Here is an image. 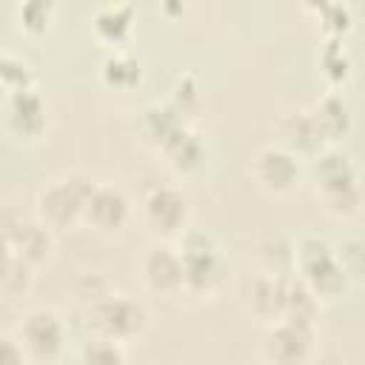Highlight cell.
<instances>
[{
    "label": "cell",
    "instance_id": "6da1fadb",
    "mask_svg": "<svg viewBox=\"0 0 365 365\" xmlns=\"http://www.w3.org/2000/svg\"><path fill=\"white\" fill-rule=\"evenodd\" d=\"M182 259V297L214 299L228 282V262L220 242L208 231L185 228L174 240Z\"/></svg>",
    "mask_w": 365,
    "mask_h": 365
},
{
    "label": "cell",
    "instance_id": "7a4b0ae2",
    "mask_svg": "<svg viewBox=\"0 0 365 365\" xmlns=\"http://www.w3.org/2000/svg\"><path fill=\"white\" fill-rule=\"evenodd\" d=\"M311 180L317 188V197L322 200L325 211L348 220L362 205V185H359V168L354 157L336 145H328L311 160Z\"/></svg>",
    "mask_w": 365,
    "mask_h": 365
},
{
    "label": "cell",
    "instance_id": "3957f363",
    "mask_svg": "<svg viewBox=\"0 0 365 365\" xmlns=\"http://www.w3.org/2000/svg\"><path fill=\"white\" fill-rule=\"evenodd\" d=\"M83 317L91 336H106L123 345H128L131 339H140L151 322L148 305L123 291H108L94 305L83 308Z\"/></svg>",
    "mask_w": 365,
    "mask_h": 365
},
{
    "label": "cell",
    "instance_id": "277c9868",
    "mask_svg": "<svg viewBox=\"0 0 365 365\" xmlns=\"http://www.w3.org/2000/svg\"><path fill=\"white\" fill-rule=\"evenodd\" d=\"M94 185V177L86 171H68L60 177H51L40 185L34 197V220H40L48 231H66L80 222L83 202Z\"/></svg>",
    "mask_w": 365,
    "mask_h": 365
},
{
    "label": "cell",
    "instance_id": "5b68a950",
    "mask_svg": "<svg viewBox=\"0 0 365 365\" xmlns=\"http://www.w3.org/2000/svg\"><path fill=\"white\" fill-rule=\"evenodd\" d=\"M294 274L311 288V294L322 299H339L351 288V279L345 268L336 259L334 245L325 237L308 234L297 240V257H294Z\"/></svg>",
    "mask_w": 365,
    "mask_h": 365
},
{
    "label": "cell",
    "instance_id": "8992f818",
    "mask_svg": "<svg viewBox=\"0 0 365 365\" xmlns=\"http://www.w3.org/2000/svg\"><path fill=\"white\" fill-rule=\"evenodd\" d=\"M26 359L29 362H37V365H54L63 359L66 348H68V325L63 319L60 311H54L51 305H34L29 308L17 325H14V334H11Z\"/></svg>",
    "mask_w": 365,
    "mask_h": 365
},
{
    "label": "cell",
    "instance_id": "52a82bcc",
    "mask_svg": "<svg viewBox=\"0 0 365 365\" xmlns=\"http://www.w3.org/2000/svg\"><path fill=\"white\" fill-rule=\"evenodd\" d=\"M140 220L143 225L163 242H174L191 220V208H188V197L182 194V188L171 185V182H154L143 191L140 197Z\"/></svg>",
    "mask_w": 365,
    "mask_h": 365
},
{
    "label": "cell",
    "instance_id": "ba28073f",
    "mask_svg": "<svg viewBox=\"0 0 365 365\" xmlns=\"http://www.w3.org/2000/svg\"><path fill=\"white\" fill-rule=\"evenodd\" d=\"M131 217H134V202L125 194V188L117 182H108V180H94L91 191L83 202L80 222L103 237H114L128 228Z\"/></svg>",
    "mask_w": 365,
    "mask_h": 365
},
{
    "label": "cell",
    "instance_id": "9c48e42d",
    "mask_svg": "<svg viewBox=\"0 0 365 365\" xmlns=\"http://www.w3.org/2000/svg\"><path fill=\"white\" fill-rule=\"evenodd\" d=\"M317 345V325L297 319H277L265 325L259 359L268 365H305Z\"/></svg>",
    "mask_w": 365,
    "mask_h": 365
},
{
    "label": "cell",
    "instance_id": "30bf717a",
    "mask_svg": "<svg viewBox=\"0 0 365 365\" xmlns=\"http://www.w3.org/2000/svg\"><path fill=\"white\" fill-rule=\"evenodd\" d=\"M48 100L43 97V91L37 86L3 94V106H0V123L3 131L14 140L23 143H34L46 134L48 128Z\"/></svg>",
    "mask_w": 365,
    "mask_h": 365
},
{
    "label": "cell",
    "instance_id": "8fae6325",
    "mask_svg": "<svg viewBox=\"0 0 365 365\" xmlns=\"http://www.w3.org/2000/svg\"><path fill=\"white\" fill-rule=\"evenodd\" d=\"M248 174H251L254 185L262 194L285 197L302 182V160L294 157L279 143H268L254 154V160L248 165Z\"/></svg>",
    "mask_w": 365,
    "mask_h": 365
},
{
    "label": "cell",
    "instance_id": "7c38bea8",
    "mask_svg": "<svg viewBox=\"0 0 365 365\" xmlns=\"http://www.w3.org/2000/svg\"><path fill=\"white\" fill-rule=\"evenodd\" d=\"M137 271H140L143 285L151 294L177 297L182 291V259H180V251H177L174 242L154 240L143 251V257L137 262Z\"/></svg>",
    "mask_w": 365,
    "mask_h": 365
},
{
    "label": "cell",
    "instance_id": "4fadbf2b",
    "mask_svg": "<svg viewBox=\"0 0 365 365\" xmlns=\"http://www.w3.org/2000/svg\"><path fill=\"white\" fill-rule=\"evenodd\" d=\"M277 143L282 148H288L294 157L314 160L319 151L328 148V140L319 128V123L314 120L311 108H297V111H285L277 123Z\"/></svg>",
    "mask_w": 365,
    "mask_h": 365
},
{
    "label": "cell",
    "instance_id": "5bb4252c",
    "mask_svg": "<svg viewBox=\"0 0 365 365\" xmlns=\"http://www.w3.org/2000/svg\"><path fill=\"white\" fill-rule=\"evenodd\" d=\"M160 154L165 157L168 168L180 177H191L197 174L202 165H205V140L202 134L194 128V125H180L163 145H160Z\"/></svg>",
    "mask_w": 365,
    "mask_h": 365
},
{
    "label": "cell",
    "instance_id": "9a60e30c",
    "mask_svg": "<svg viewBox=\"0 0 365 365\" xmlns=\"http://www.w3.org/2000/svg\"><path fill=\"white\" fill-rule=\"evenodd\" d=\"M285 277L288 274H265L259 271L248 288H245V308L254 319L271 325L282 319V305H285Z\"/></svg>",
    "mask_w": 365,
    "mask_h": 365
},
{
    "label": "cell",
    "instance_id": "2e32d148",
    "mask_svg": "<svg viewBox=\"0 0 365 365\" xmlns=\"http://www.w3.org/2000/svg\"><path fill=\"white\" fill-rule=\"evenodd\" d=\"M137 23V9L131 3H103L91 11V31L100 43L111 48H125Z\"/></svg>",
    "mask_w": 365,
    "mask_h": 365
},
{
    "label": "cell",
    "instance_id": "e0dca14e",
    "mask_svg": "<svg viewBox=\"0 0 365 365\" xmlns=\"http://www.w3.org/2000/svg\"><path fill=\"white\" fill-rule=\"evenodd\" d=\"M9 251H14L17 257H23L31 268H40L43 262L51 259L54 231H48L34 217H20L14 222V228L9 231Z\"/></svg>",
    "mask_w": 365,
    "mask_h": 365
},
{
    "label": "cell",
    "instance_id": "ac0fdd59",
    "mask_svg": "<svg viewBox=\"0 0 365 365\" xmlns=\"http://www.w3.org/2000/svg\"><path fill=\"white\" fill-rule=\"evenodd\" d=\"M143 77H145V63L131 48H111L100 63V80L108 88L131 91L143 83Z\"/></svg>",
    "mask_w": 365,
    "mask_h": 365
},
{
    "label": "cell",
    "instance_id": "d6986e66",
    "mask_svg": "<svg viewBox=\"0 0 365 365\" xmlns=\"http://www.w3.org/2000/svg\"><path fill=\"white\" fill-rule=\"evenodd\" d=\"M311 114H314V120L319 123V128H322L328 145H334L339 137H345V134L351 131V108H348V103L342 100V94H336V91L322 94V97L311 106Z\"/></svg>",
    "mask_w": 365,
    "mask_h": 365
},
{
    "label": "cell",
    "instance_id": "ffe728a7",
    "mask_svg": "<svg viewBox=\"0 0 365 365\" xmlns=\"http://www.w3.org/2000/svg\"><path fill=\"white\" fill-rule=\"evenodd\" d=\"M180 125H188V123H182L168 103H151L140 111V137L157 151Z\"/></svg>",
    "mask_w": 365,
    "mask_h": 365
},
{
    "label": "cell",
    "instance_id": "44dd1931",
    "mask_svg": "<svg viewBox=\"0 0 365 365\" xmlns=\"http://www.w3.org/2000/svg\"><path fill=\"white\" fill-rule=\"evenodd\" d=\"M297 257V240L288 234H265L257 242V259L265 274H291Z\"/></svg>",
    "mask_w": 365,
    "mask_h": 365
},
{
    "label": "cell",
    "instance_id": "7402d4cb",
    "mask_svg": "<svg viewBox=\"0 0 365 365\" xmlns=\"http://www.w3.org/2000/svg\"><path fill=\"white\" fill-rule=\"evenodd\" d=\"M165 103L174 108V114H177L182 123L191 125V120H197L200 111H202V106H205V94H202L200 80H197L194 74H180V77L174 80L171 94H168Z\"/></svg>",
    "mask_w": 365,
    "mask_h": 365
},
{
    "label": "cell",
    "instance_id": "603a6c76",
    "mask_svg": "<svg viewBox=\"0 0 365 365\" xmlns=\"http://www.w3.org/2000/svg\"><path fill=\"white\" fill-rule=\"evenodd\" d=\"M34 271L23 257H17L14 251H6L0 257V294L6 297H23L31 291L34 285Z\"/></svg>",
    "mask_w": 365,
    "mask_h": 365
},
{
    "label": "cell",
    "instance_id": "cb8c5ba5",
    "mask_svg": "<svg viewBox=\"0 0 365 365\" xmlns=\"http://www.w3.org/2000/svg\"><path fill=\"white\" fill-rule=\"evenodd\" d=\"M54 14H57V6L54 3H48V0H26L14 11L17 31L26 34V37H43L51 29Z\"/></svg>",
    "mask_w": 365,
    "mask_h": 365
},
{
    "label": "cell",
    "instance_id": "d4e9b609",
    "mask_svg": "<svg viewBox=\"0 0 365 365\" xmlns=\"http://www.w3.org/2000/svg\"><path fill=\"white\" fill-rule=\"evenodd\" d=\"M77 365H128V351L123 342L91 336L77 348Z\"/></svg>",
    "mask_w": 365,
    "mask_h": 365
},
{
    "label": "cell",
    "instance_id": "484cf974",
    "mask_svg": "<svg viewBox=\"0 0 365 365\" xmlns=\"http://www.w3.org/2000/svg\"><path fill=\"white\" fill-rule=\"evenodd\" d=\"M319 66H322V74H325L328 83L339 86V83L348 80V74H351V54L342 46V37H325V46L319 51Z\"/></svg>",
    "mask_w": 365,
    "mask_h": 365
},
{
    "label": "cell",
    "instance_id": "4316f807",
    "mask_svg": "<svg viewBox=\"0 0 365 365\" xmlns=\"http://www.w3.org/2000/svg\"><path fill=\"white\" fill-rule=\"evenodd\" d=\"M29 86H37L31 66L0 48V91L11 94V91H20V88H29Z\"/></svg>",
    "mask_w": 365,
    "mask_h": 365
},
{
    "label": "cell",
    "instance_id": "83f0119b",
    "mask_svg": "<svg viewBox=\"0 0 365 365\" xmlns=\"http://www.w3.org/2000/svg\"><path fill=\"white\" fill-rule=\"evenodd\" d=\"M311 9L322 14L325 37H342L351 29V9L345 3H325V6H311Z\"/></svg>",
    "mask_w": 365,
    "mask_h": 365
},
{
    "label": "cell",
    "instance_id": "f1b7e54d",
    "mask_svg": "<svg viewBox=\"0 0 365 365\" xmlns=\"http://www.w3.org/2000/svg\"><path fill=\"white\" fill-rule=\"evenodd\" d=\"M74 299L83 305V308H88V305H94L97 299H103L108 291H114L111 285H108V279L106 277H100V274H83L77 282H74Z\"/></svg>",
    "mask_w": 365,
    "mask_h": 365
},
{
    "label": "cell",
    "instance_id": "f546056e",
    "mask_svg": "<svg viewBox=\"0 0 365 365\" xmlns=\"http://www.w3.org/2000/svg\"><path fill=\"white\" fill-rule=\"evenodd\" d=\"M0 365H29L20 342L11 334H0Z\"/></svg>",
    "mask_w": 365,
    "mask_h": 365
},
{
    "label": "cell",
    "instance_id": "4dcf8cb0",
    "mask_svg": "<svg viewBox=\"0 0 365 365\" xmlns=\"http://www.w3.org/2000/svg\"><path fill=\"white\" fill-rule=\"evenodd\" d=\"M9 251V240H6V234H3V228H0V257Z\"/></svg>",
    "mask_w": 365,
    "mask_h": 365
},
{
    "label": "cell",
    "instance_id": "1f68e13d",
    "mask_svg": "<svg viewBox=\"0 0 365 365\" xmlns=\"http://www.w3.org/2000/svg\"><path fill=\"white\" fill-rule=\"evenodd\" d=\"M248 365H268V362H262V359H257V362H248Z\"/></svg>",
    "mask_w": 365,
    "mask_h": 365
}]
</instances>
